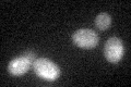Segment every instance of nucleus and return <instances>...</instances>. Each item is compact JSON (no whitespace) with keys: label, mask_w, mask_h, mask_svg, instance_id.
Returning a JSON list of instances; mask_svg holds the SVG:
<instances>
[{"label":"nucleus","mask_w":131,"mask_h":87,"mask_svg":"<svg viewBox=\"0 0 131 87\" xmlns=\"http://www.w3.org/2000/svg\"><path fill=\"white\" fill-rule=\"evenodd\" d=\"M33 70L38 77L45 81L54 82L60 76V69L47 58H38L33 62Z\"/></svg>","instance_id":"obj_1"},{"label":"nucleus","mask_w":131,"mask_h":87,"mask_svg":"<svg viewBox=\"0 0 131 87\" xmlns=\"http://www.w3.org/2000/svg\"><path fill=\"white\" fill-rule=\"evenodd\" d=\"M72 40L80 48L92 49L97 46L100 38L95 31L90 28H81L72 34Z\"/></svg>","instance_id":"obj_2"},{"label":"nucleus","mask_w":131,"mask_h":87,"mask_svg":"<svg viewBox=\"0 0 131 87\" xmlns=\"http://www.w3.org/2000/svg\"><path fill=\"white\" fill-rule=\"evenodd\" d=\"M125 47L120 38L110 37L106 40L104 46V56L110 63H118L124 57Z\"/></svg>","instance_id":"obj_3"},{"label":"nucleus","mask_w":131,"mask_h":87,"mask_svg":"<svg viewBox=\"0 0 131 87\" xmlns=\"http://www.w3.org/2000/svg\"><path fill=\"white\" fill-rule=\"evenodd\" d=\"M32 63V60L22 55L21 57H18L10 61L9 65H8V71L13 76H21L30 70Z\"/></svg>","instance_id":"obj_4"},{"label":"nucleus","mask_w":131,"mask_h":87,"mask_svg":"<svg viewBox=\"0 0 131 87\" xmlns=\"http://www.w3.org/2000/svg\"><path fill=\"white\" fill-rule=\"evenodd\" d=\"M94 24L95 26L101 31H106L108 30L112 25V16L106 12H102V13L97 14L95 21H94Z\"/></svg>","instance_id":"obj_5"}]
</instances>
